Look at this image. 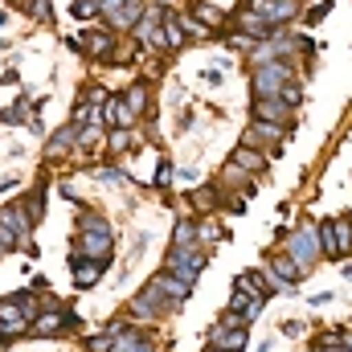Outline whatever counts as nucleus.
<instances>
[{"label": "nucleus", "instance_id": "4c0bfd02", "mask_svg": "<svg viewBox=\"0 0 352 352\" xmlns=\"http://www.w3.org/2000/svg\"><path fill=\"white\" fill-rule=\"evenodd\" d=\"M12 4H29V0H12Z\"/></svg>", "mask_w": 352, "mask_h": 352}, {"label": "nucleus", "instance_id": "473e14b6", "mask_svg": "<svg viewBox=\"0 0 352 352\" xmlns=\"http://www.w3.org/2000/svg\"><path fill=\"white\" fill-rule=\"evenodd\" d=\"M156 180H160V184H168V180H173V164H168V160H160V176H156Z\"/></svg>", "mask_w": 352, "mask_h": 352}, {"label": "nucleus", "instance_id": "a211bd4d", "mask_svg": "<svg viewBox=\"0 0 352 352\" xmlns=\"http://www.w3.org/2000/svg\"><path fill=\"white\" fill-rule=\"evenodd\" d=\"M111 352H156V349H152V340H148V336H140V332H127V328H123V332L111 340Z\"/></svg>", "mask_w": 352, "mask_h": 352}, {"label": "nucleus", "instance_id": "412c9836", "mask_svg": "<svg viewBox=\"0 0 352 352\" xmlns=\"http://www.w3.org/2000/svg\"><path fill=\"white\" fill-rule=\"evenodd\" d=\"M78 234H115V226H111L102 213L87 209V213H78Z\"/></svg>", "mask_w": 352, "mask_h": 352}, {"label": "nucleus", "instance_id": "2f4dec72", "mask_svg": "<svg viewBox=\"0 0 352 352\" xmlns=\"http://www.w3.org/2000/svg\"><path fill=\"white\" fill-rule=\"evenodd\" d=\"M192 201H197V205H205V209H213V205H217V188H197V192H192Z\"/></svg>", "mask_w": 352, "mask_h": 352}, {"label": "nucleus", "instance_id": "c9c22d12", "mask_svg": "<svg viewBox=\"0 0 352 352\" xmlns=\"http://www.w3.org/2000/svg\"><path fill=\"white\" fill-rule=\"evenodd\" d=\"M4 25H8V12H4V8H0V29H4Z\"/></svg>", "mask_w": 352, "mask_h": 352}, {"label": "nucleus", "instance_id": "cd10ccee", "mask_svg": "<svg viewBox=\"0 0 352 352\" xmlns=\"http://www.w3.org/2000/svg\"><path fill=\"white\" fill-rule=\"evenodd\" d=\"M107 144H111V152H127L131 148V131L127 127H111V140Z\"/></svg>", "mask_w": 352, "mask_h": 352}, {"label": "nucleus", "instance_id": "9b49d317", "mask_svg": "<svg viewBox=\"0 0 352 352\" xmlns=\"http://www.w3.org/2000/svg\"><path fill=\"white\" fill-rule=\"evenodd\" d=\"M160 21H164V12L156 8V12H148V21H140V25H135V37H140L148 50H164V45H168V37H164V25H160Z\"/></svg>", "mask_w": 352, "mask_h": 352}, {"label": "nucleus", "instance_id": "4468645a", "mask_svg": "<svg viewBox=\"0 0 352 352\" xmlns=\"http://www.w3.org/2000/svg\"><path fill=\"white\" fill-rule=\"evenodd\" d=\"M70 270H74V287H94L98 283V274H102V263H94V258H82V254H70Z\"/></svg>", "mask_w": 352, "mask_h": 352}, {"label": "nucleus", "instance_id": "20e7f679", "mask_svg": "<svg viewBox=\"0 0 352 352\" xmlns=\"http://www.w3.org/2000/svg\"><path fill=\"white\" fill-rule=\"evenodd\" d=\"M70 45H74L78 54L94 58V62H111V58H115V37H111V33H102V29H90V33L70 37Z\"/></svg>", "mask_w": 352, "mask_h": 352}, {"label": "nucleus", "instance_id": "ddd939ff", "mask_svg": "<svg viewBox=\"0 0 352 352\" xmlns=\"http://www.w3.org/2000/svg\"><path fill=\"white\" fill-rule=\"evenodd\" d=\"M316 234H320V254H328V258L340 263V258H344V246H340V217H328Z\"/></svg>", "mask_w": 352, "mask_h": 352}, {"label": "nucleus", "instance_id": "423d86ee", "mask_svg": "<svg viewBox=\"0 0 352 352\" xmlns=\"http://www.w3.org/2000/svg\"><path fill=\"white\" fill-rule=\"evenodd\" d=\"M246 8H250L254 16H263L270 29L295 21V0H246Z\"/></svg>", "mask_w": 352, "mask_h": 352}, {"label": "nucleus", "instance_id": "58836bf2", "mask_svg": "<svg viewBox=\"0 0 352 352\" xmlns=\"http://www.w3.org/2000/svg\"><path fill=\"white\" fill-rule=\"evenodd\" d=\"M209 352H226V349H209Z\"/></svg>", "mask_w": 352, "mask_h": 352}, {"label": "nucleus", "instance_id": "393cba45", "mask_svg": "<svg viewBox=\"0 0 352 352\" xmlns=\"http://www.w3.org/2000/svg\"><path fill=\"white\" fill-rule=\"evenodd\" d=\"M12 303L21 307V316H25L29 324L41 316V303H37V295H33V291H16V295H12Z\"/></svg>", "mask_w": 352, "mask_h": 352}, {"label": "nucleus", "instance_id": "4be33fe9", "mask_svg": "<svg viewBox=\"0 0 352 352\" xmlns=\"http://www.w3.org/2000/svg\"><path fill=\"white\" fill-rule=\"evenodd\" d=\"M74 135H78V127H74V123H66V127H62V131H58V135L50 140L45 156H66V152L74 148Z\"/></svg>", "mask_w": 352, "mask_h": 352}, {"label": "nucleus", "instance_id": "c756f323", "mask_svg": "<svg viewBox=\"0 0 352 352\" xmlns=\"http://www.w3.org/2000/svg\"><path fill=\"white\" fill-rule=\"evenodd\" d=\"M25 8H29V16H33V21H54V12H50V0H29Z\"/></svg>", "mask_w": 352, "mask_h": 352}, {"label": "nucleus", "instance_id": "72a5a7b5", "mask_svg": "<svg viewBox=\"0 0 352 352\" xmlns=\"http://www.w3.org/2000/svg\"><path fill=\"white\" fill-rule=\"evenodd\" d=\"M299 332H303V324H295V320H291V324H283V336H299Z\"/></svg>", "mask_w": 352, "mask_h": 352}, {"label": "nucleus", "instance_id": "e433bc0d", "mask_svg": "<svg viewBox=\"0 0 352 352\" xmlns=\"http://www.w3.org/2000/svg\"><path fill=\"white\" fill-rule=\"evenodd\" d=\"M0 336H8V332H4V324H0Z\"/></svg>", "mask_w": 352, "mask_h": 352}, {"label": "nucleus", "instance_id": "aec40b11", "mask_svg": "<svg viewBox=\"0 0 352 352\" xmlns=\"http://www.w3.org/2000/svg\"><path fill=\"white\" fill-rule=\"evenodd\" d=\"M0 324H4V332H25V328H29V320L21 316V307L12 303V295L0 299Z\"/></svg>", "mask_w": 352, "mask_h": 352}, {"label": "nucleus", "instance_id": "c85d7f7f", "mask_svg": "<svg viewBox=\"0 0 352 352\" xmlns=\"http://www.w3.org/2000/svg\"><path fill=\"white\" fill-rule=\"evenodd\" d=\"M41 201H45V192H41V188H37V192H33V197H29V201H25V205H21V209H25V217H29V221H33V226H37V217H41Z\"/></svg>", "mask_w": 352, "mask_h": 352}, {"label": "nucleus", "instance_id": "7c9ffc66", "mask_svg": "<svg viewBox=\"0 0 352 352\" xmlns=\"http://www.w3.org/2000/svg\"><path fill=\"white\" fill-rule=\"evenodd\" d=\"M70 12L87 21V16H94V12H98V0H74V8H70Z\"/></svg>", "mask_w": 352, "mask_h": 352}, {"label": "nucleus", "instance_id": "bb28decb", "mask_svg": "<svg viewBox=\"0 0 352 352\" xmlns=\"http://www.w3.org/2000/svg\"><path fill=\"white\" fill-rule=\"evenodd\" d=\"M176 21H180V29L184 33H192V37H205L209 33V25H201L197 16H188V12H176Z\"/></svg>", "mask_w": 352, "mask_h": 352}, {"label": "nucleus", "instance_id": "dca6fc26", "mask_svg": "<svg viewBox=\"0 0 352 352\" xmlns=\"http://www.w3.org/2000/svg\"><path fill=\"white\" fill-rule=\"evenodd\" d=\"M250 140H266V148H283V140H287V127L283 123H263V119H254L250 123Z\"/></svg>", "mask_w": 352, "mask_h": 352}, {"label": "nucleus", "instance_id": "0eeeda50", "mask_svg": "<svg viewBox=\"0 0 352 352\" xmlns=\"http://www.w3.org/2000/svg\"><path fill=\"white\" fill-rule=\"evenodd\" d=\"M201 266H205V254H201V250H180V246H173L168 258H164V270H173V274L188 278V283H197Z\"/></svg>", "mask_w": 352, "mask_h": 352}, {"label": "nucleus", "instance_id": "f3484780", "mask_svg": "<svg viewBox=\"0 0 352 352\" xmlns=\"http://www.w3.org/2000/svg\"><path fill=\"white\" fill-rule=\"evenodd\" d=\"M0 221H4V226H8V230L21 238V242L33 234V221L25 217V209H21V205H4V209H0Z\"/></svg>", "mask_w": 352, "mask_h": 352}, {"label": "nucleus", "instance_id": "f704fd0d", "mask_svg": "<svg viewBox=\"0 0 352 352\" xmlns=\"http://www.w3.org/2000/svg\"><path fill=\"white\" fill-rule=\"evenodd\" d=\"M340 274H344V278H352V263H344V266H340Z\"/></svg>", "mask_w": 352, "mask_h": 352}, {"label": "nucleus", "instance_id": "6e6552de", "mask_svg": "<svg viewBox=\"0 0 352 352\" xmlns=\"http://www.w3.org/2000/svg\"><path fill=\"white\" fill-rule=\"evenodd\" d=\"M152 287L168 299V303H184L188 295H192V283L188 278H180V274H173V270H160V274H152Z\"/></svg>", "mask_w": 352, "mask_h": 352}, {"label": "nucleus", "instance_id": "2eb2a0df", "mask_svg": "<svg viewBox=\"0 0 352 352\" xmlns=\"http://www.w3.org/2000/svg\"><path fill=\"white\" fill-rule=\"evenodd\" d=\"M66 324H74V316H66L62 307H45V311L33 320V328H37L41 336H54V332H62Z\"/></svg>", "mask_w": 352, "mask_h": 352}, {"label": "nucleus", "instance_id": "7ed1b4c3", "mask_svg": "<svg viewBox=\"0 0 352 352\" xmlns=\"http://www.w3.org/2000/svg\"><path fill=\"white\" fill-rule=\"evenodd\" d=\"M287 254H291L295 263L307 270V266L320 258V234H316L311 226H299V230H295V234L287 238Z\"/></svg>", "mask_w": 352, "mask_h": 352}, {"label": "nucleus", "instance_id": "b1692460", "mask_svg": "<svg viewBox=\"0 0 352 352\" xmlns=\"http://www.w3.org/2000/svg\"><path fill=\"white\" fill-rule=\"evenodd\" d=\"M238 283H242V287H246L254 299H266V291H270V278H263V270H246Z\"/></svg>", "mask_w": 352, "mask_h": 352}, {"label": "nucleus", "instance_id": "39448f33", "mask_svg": "<svg viewBox=\"0 0 352 352\" xmlns=\"http://www.w3.org/2000/svg\"><path fill=\"white\" fill-rule=\"evenodd\" d=\"M173 307H176V303H168V299H164L152 283H148V287L131 299V316H135V320H160V316H168Z\"/></svg>", "mask_w": 352, "mask_h": 352}, {"label": "nucleus", "instance_id": "9d476101", "mask_svg": "<svg viewBox=\"0 0 352 352\" xmlns=\"http://www.w3.org/2000/svg\"><path fill=\"white\" fill-rule=\"evenodd\" d=\"M254 119H263V123H291L295 119V107L291 102H283V98H254Z\"/></svg>", "mask_w": 352, "mask_h": 352}, {"label": "nucleus", "instance_id": "f03ea898", "mask_svg": "<svg viewBox=\"0 0 352 352\" xmlns=\"http://www.w3.org/2000/svg\"><path fill=\"white\" fill-rule=\"evenodd\" d=\"M299 274H303V266L295 263L291 254H270V258H266V278H270L274 291H295Z\"/></svg>", "mask_w": 352, "mask_h": 352}, {"label": "nucleus", "instance_id": "5701e85b", "mask_svg": "<svg viewBox=\"0 0 352 352\" xmlns=\"http://www.w3.org/2000/svg\"><path fill=\"white\" fill-rule=\"evenodd\" d=\"M173 246H180V250H201L197 246V221H176Z\"/></svg>", "mask_w": 352, "mask_h": 352}, {"label": "nucleus", "instance_id": "a878e982", "mask_svg": "<svg viewBox=\"0 0 352 352\" xmlns=\"http://www.w3.org/2000/svg\"><path fill=\"white\" fill-rule=\"evenodd\" d=\"M192 12H197V21H201V25H209V29H217V25L226 21V16H221V8H213V4H197Z\"/></svg>", "mask_w": 352, "mask_h": 352}, {"label": "nucleus", "instance_id": "6ab92c4d", "mask_svg": "<svg viewBox=\"0 0 352 352\" xmlns=\"http://www.w3.org/2000/svg\"><path fill=\"white\" fill-rule=\"evenodd\" d=\"M230 160H234L242 173H263V168H266V156L258 152V148H246V144H242V148H234V156H230Z\"/></svg>", "mask_w": 352, "mask_h": 352}, {"label": "nucleus", "instance_id": "f8f14e48", "mask_svg": "<svg viewBox=\"0 0 352 352\" xmlns=\"http://www.w3.org/2000/svg\"><path fill=\"white\" fill-rule=\"evenodd\" d=\"M209 349H226V352H242L246 349V328H209Z\"/></svg>", "mask_w": 352, "mask_h": 352}, {"label": "nucleus", "instance_id": "1a4fd4ad", "mask_svg": "<svg viewBox=\"0 0 352 352\" xmlns=\"http://www.w3.org/2000/svg\"><path fill=\"white\" fill-rule=\"evenodd\" d=\"M115 250V234H78V250L82 258H94V263H107Z\"/></svg>", "mask_w": 352, "mask_h": 352}, {"label": "nucleus", "instance_id": "f257e3e1", "mask_svg": "<svg viewBox=\"0 0 352 352\" xmlns=\"http://www.w3.org/2000/svg\"><path fill=\"white\" fill-rule=\"evenodd\" d=\"M295 82V70L278 58V62H266L254 70V78H250V90H254V98H278L283 90Z\"/></svg>", "mask_w": 352, "mask_h": 352}]
</instances>
